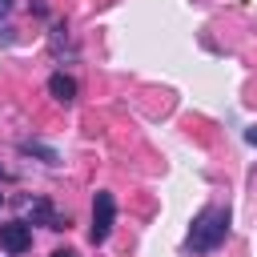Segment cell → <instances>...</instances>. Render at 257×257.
Wrapping results in <instances>:
<instances>
[{"label":"cell","mask_w":257,"mask_h":257,"mask_svg":"<svg viewBox=\"0 0 257 257\" xmlns=\"http://www.w3.org/2000/svg\"><path fill=\"white\" fill-rule=\"evenodd\" d=\"M8 12H12V0H0V20H4Z\"/></svg>","instance_id":"obj_8"},{"label":"cell","mask_w":257,"mask_h":257,"mask_svg":"<svg viewBox=\"0 0 257 257\" xmlns=\"http://www.w3.org/2000/svg\"><path fill=\"white\" fill-rule=\"evenodd\" d=\"M112 221H116V201H112V193H96V197H92V229H88L92 245L108 241Z\"/></svg>","instance_id":"obj_2"},{"label":"cell","mask_w":257,"mask_h":257,"mask_svg":"<svg viewBox=\"0 0 257 257\" xmlns=\"http://www.w3.org/2000/svg\"><path fill=\"white\" fill-rule=\"evenodd\" d=\"M0 201H4V193H0Z\"/></svg>","instance_id":"obj_9"},{"label":"cell","mask_w":257,"mask_h":257,"mask_svg":"<svg viewBox=\"0 0 257 257\" xmlns=\"http://www.w3.org/2000/svg\"><path fill=\"white\" fill-rule=\"evenodd\" d=\"M229 237V209L225 205H209L193 217V229H189V249L193 253H209L217 249L221 241Z\"/></svg>","instance_id":"obj_1"},{"label":"cell","mask_w":257,"mask_h":257,"mask_svg":"<svg viewBox=\"0 0 257 257\" xmlns=\"http://www.w3.org/2000/svg\"><path fill=\"white\" fill-rule=\"evenodd\" d=\"M48 92H52L56 100H64V104H68V100L76 96V80H72V76H64V72H52V76H48Z\"/></svg>","instance_id":"obj_5"},{"label":"cell","mask_w":257,"mask_h":257,"mask_svg":"<svg viewBox=\"0 0 257 257\" xmlns=\"http://www.w3.org/2000/svg\"><path fill=\"white\" fill-rule=\"evenodd\" d=\"M245 141H249V145L257 149V124H249V133H245Z\"/></svg>","instance_id":"obj_6"},{"label":"cell","mask_w":257,"mask_h":257,"mask_svg":"<svg viewBox=\"0 0 257 257\" xmlns=\"http://www.w3.org/2000/svg\"><path fill=\"white\" fill-rule=\"evenodd\" d=\"M0 177H4V173H0Z\"/></svg>","instance_id":"obj_10"},{"label":"cell","mask_w":257,"mask_h":257,"mask_svg":"<svg viewBox=\"0 0 257 257\" xmlns=\"http://www.w3.org/2000/svg\"><path fill=\"white\" fill-rule=\"evenodd\" d=\"M28 221H32V225H44V229H68V217H60L48 197H36V201L28 205Z\"/></svg>","instance_id":"obj_4"},{"label":"cell","mask_w":257,"mask_h":257,"mask_svg":"<svg viewBox=\"0 0 257 257\" xmlns=\"http://www.w3.org/2000/svg\"><path fill=\"white\" fill-rule=\"evenodd\" d=\"M0 249H4L8 257L28 253V249H32V229H28V221H8V225H0Z\"/></svg>","instance_id":"obj_3"},{"label":"cell","mask_w":257,"mask_h":257,"mask_svg":"<svg viewBox=\"0 0 257 257\" xmlns=\"http://www.w3.org/2000/svg\"><path fill=\"white\" fill-rule=\"evenodd\" d=\"M52 257H80L76 249H52Z\"/></svg>","instance_id":"obj_7"}]
</instances>
